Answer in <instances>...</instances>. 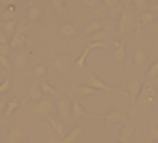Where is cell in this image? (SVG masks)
<instances>
[{
	"instance_id": "6da1fadb",
	"label": "cell",
	"mask_w": 158,
	"mask_h": 143,
	"mask_svg": "<svg viewBox=\"0 0 158 143\" xmlns=\"http://www.w3.org/2000/svg\"><path fill=\"white\" fill-rule=\"evenodd\" d=\"M131 32H140V25L136 24V17L133 12L125 10L119 17V24H118V34L119 36H128Z\"/></svg>"
},
{
	"instance_id": "7a4b0ae2",
	"label": "cell",
	"mask_w": 158,
	"mask_h": 143,
	"mask_svg": "<svg viewBox=\"0 0 158 143\" xmlns=\"http://www.w3.org/2000/svg\"><path fill=\"white\" fill-rule=\"evenodd\" d=\"M84 84L89 86V88L98 89V91H110V93H114V91H116L113 86L106 84L103 79H99V78H98L96 74H93V73H88V74L84 76Z\"/></svg>"
},
{
	"instance_id": "3957f363",
	"label": "cell",
	"mask_w": 158,
	"mask_h": 143,
	"mask_svg": "<svg viewBox=\"0 0 158 143\" xmlns=\"http://www.w3.org/2000/svg\"><path fill=\"white\" fill-rule=\"evenodd\" d=\"M54 106H56V103H54L52 98H42L35 106V115L37 116H46V118L47 116H52Z\"/></svg>"
},
{
	"instance_id": "277c9868",
	"label": "cell",
	"mask_w": 158,
	"mask_h": 143,
	"mask_svg": "<svg viewBox=\"0 0 158 143\" xmlns=\"http://www.w3.org/2000/svg\"><path fill=\"white\" fill-rule=\"evenodd\" d=\"M138 103L140 104H145V106H155L156 103V95L155 91H153V88L150 84H145L140 93V96H138Z\"/></svg>"
},
{
	"instance_id": "5b68a950",
	"label": "cell",
	"mask_w": 158,
	"mask_h": 143,
	"mask_svg": "<svg viewBox=\"0 0 158 143\" xmlns=\"http://www.w3.org/2000/svg\"><path fill=\"white\" fill-rule=\"evenodd\" d=\"M56 108H57L59 116H61L62 120L73 116V115H71V113H73V101H71L69 98H61V99L56 103Z\"/></svg>"
},
{
	"instance_id": "8992f818",
	"label": "cell",
	"mask_w": 158,
	"mask_h": 143,
	"mask_svg": "<svg viewBox=\"0 0 158 143\" xmlns=\"http://www.w3.org/2000/svg\"><path fill=\"white\" fill-rule=\"evenodd\" d=\"M27 42V36H25V31L20 27H17L15 34L12 36V40H10V49H19L22 46H25Z\"/></svg>"
},
{
	"instance_id": "52a82bcc",
	"label": "cell",
	"mask_w": 158,
	"mask_h": 143,
	"mask_svg": "<svg viewBox=\"0 0 158 143\" xmlns=\"http://www.w3.org/2000/svg\"><path fill=\"white\" fill-rule=\"evenodd\" d=\"M143 86H145V84H143L141 79H133V81L128 82V93H130V98H131L133 101L138 99V96H140Z\"/></svg>"
},
{
	"instance_id": "ba28073f",
	"label": "cell",
	"mask_w": 158,
	"mask_h": 143,
	"mask_svg": "<svg viewBox=\"0 0 158 143\" xmlns=\"http://www.w3.org/2000/svg\"><path fill=\"white\" fill-rule=\"evenodd\" d=\"M54 67H56L57 73L67 74L69 73V59H67L66 56H57V57L54 59Z\"/></svg>"
},
{
	"instance_id": "9c48e42d",
	"label": "cell",
	"mask_w": 158,
	"mask_h": 143,
	"mask_svg": "<svg viewBox=\"0 0 158 143\" xmlns=\"http://www.w3.org/2000/svg\"><path fill=\"white\" fill-rule=\"evenodd\" d=\"M25 133L22 128H12V130L9 131V135H7V143H20L24 140Z\"/></svg>"
},
{
	"instance_id": "30bf717a",
	"label": "cell",
	"mask_w": 158,
	"mask_h": 143,
	"mask_svg": "<svg viewBox=\"0 0 158 143\" xmlns=\"http://www.w3.org/2000/svg\"><path fill=\"white\" fill-rule=\"evenodd\" d=\"M103 118H104V121H106L108 125H116V123H119V121H125V115H123L121 111H118V110L110 111L108 115H104Z\"/></svg>"
},
{
	"instance_id": "8fae6325",
	"label": "cell",
	"mask_w": 158,
	"mask_h": 143,
	"mask_svg": "<svg viewBox=\"0 0 158 143\" xmlns=\"http://www.w3.org/2000/svg\"><path fill=\"white\" fill-rule=\"evenodd\" d=\"M81 137H82V128L81 126H76V128H73V130H71L66 137H64V140L61 143H77Z\"/></svg>"
},
{
	"instance_id": "7c38bea8",
	"label": "cell",
	"mask_w": 158,
	"mask_h": 143,
	"mask_svg": "<svg viewBox=\"0 0 158 143\" xmlns=\"http://www.w3.org/2000/svg\"><path fill=\"white\" fill-rule=\"evenodd\" d=\"M148 59H150V54L145 51V49H138V51L133 54V61H135V64H136V66H140V67L145 66V64L148 62Z\"/></svg>"
},
{
	"instance_id": "4fadbf2b",
	"label": "cell",
	"mask_w": 158,
	"mask_h": 143,
	"mask_svg": "<svg viewBox=\"0 0 158 143\" xmlns=\"http://www.w3.org/2000/svg\"><path fill=\"white\" fill-rule=\"evenodd\" d=\"M135 125H126L125 128L121 130V133H119V143H126V141H130L131 138H133V135H135Z\"/></svg>"
},
{
	"instance_id": "5bb4252c",
	"label": "cell",
	"mask_w": 158,
	"mask_h": 143,
	"mask_svg": "<svg viewBox=\"0 0 158 143\" xmlns=\"http://www.w3.org/2000/svg\"><path fill=\"white\" fill-rule=\"evenodd\" d=\"M113 59H114V62H118V64H123L126 61V47H125V44H123V42L116 46V51H114Z\"/></svg>"
},
{
	"instance_id": "9a60e30c",
	"label": "cell",
	"mask_w": 158,
	"mask_h": 143,
	"mask_svg": "<svg viewBox=\"0 0 158 143\" xmlns=\"http://www.w3.org/2000/svg\"><path fill=\"white\" fill-rule=\"evenodd\" d=\"M73 118H89L88 111L82 108V104L79 103V101H73Z\"/></svg>"
},
{
	"instance_id": "2e32d148",
	"label": "cell",
	"mask_w": 158,
	"mask_h": 143,
	"mask_svg": "<svg viewBox=\"0 0 158 143\" xmlns=\"http://www.w3.org/2000/svg\"><path fill=\"white\" fill-rule=\"evenodd\" d=\"M106 29V25H104V22H101V20H93V22H89L88 24V27H86V32L88 34H98V32H101V31H104Z\"/></svg>"
},
{
	"instance_id": "e0dca14e",
	"label": "cell",
	"mask_w": 158,
	"mask_h": 143,
	"mask_svg": "<svg viewBox=\"0 0 158 143\" xmlns=\"http://www.w3.org/2000/svg\"><path fill=\"white\" fill-rule=\"evenodd\" d=\"M61 34L62 37H66V39H73V37H76L77 34V27L73 24H64L61 27Z\"/></svg>"
},
{
	"instance_id": "ac0fdd59",
	"label": "cell",
	"mask_w": 158,
	"mask_h": 143,
	"mask_svg": "<svg viewBox=\"0 0 158 143\" xmlns=\"http://www.w3.org/2000/svg\"><path fill=\"white\" fill-rule=\"evenodd\" d=\"M47 121H49V125L54 128L56 133H57L59 137H62V135H64V125H62V121H59L57 118H54V116H47Z\"/></svg>"
},
{
	"instance_id": "d6986e66",
	"label": "cell",
	"mask_w": 158,
	"mask_h": 143,
	"mask_svg": "<svg viewBox=\"0 0 158 143\" xmlns=\"http://www.w3.org/2000/svg\"><path fill=\"white\" fill-rule=\"evenodd\" d=\"M42 95H44L42 89H40L37 84H32L31 88H29V98H31V99H34V101H37V103L42 99Z\"/></svg>"
},
{
	"instance_id": "ffe728a7",
	"label": "cell",
	"mask_w": 158,
	"mask_h": 143,
	"mask_svg": "<svg viewBox=\"0 0 158 143\" xmlns=\"http://www.w3.org/2000/svg\"><path fill=\"white\" fill-rule=\"evenodd\" d=\"M98 89H94V88H89V86H79V88H76V95L77 96H94V95H98Z\"/></svg>"
},
{
	"instance_id": "44dd1931",
	"label": "cell",
	"mask_w": 158,
	"mask_h": 143,
	"mask_svg": "<svg viewBox=\"0 0 158 143\" xmlns=\"http://www.w3.org/2000/svg\"><path fill=\"white\" fill-rule=\"evenodd\" d=\"M27 61H29V54H25V52H22V54H17L15 56V69H24L25 66H27Z\"/></svg>"
},
{
	"instance_id": "7402d4cb",
	"label": "cell",
	"mask_w": 158,
	"mask_h": 143,
	"mask_svg": "<svg viewBox=\"0 0 158 143\" xmlns=\"http://www.w3.org/2000/svg\"><path fill=\"white\" fill-rule=\"evenodd\" d=\"M19 106H20V101H19V99L9 101V103H7V110H5V113H3V116H5V118L12 116V113H15L19 110Z\"/></svg>"
},
{
	"instance_id": "603a6c76",
	"label": "cell",
	"mask_w": 158,
	"mask_h": 143,
	"mask_svg": "<svg viewBox=\"0 0 158 143\" xmlns=\"http://www.w3.org/2000/svg\"><path fill=\"white\" fill-rule=\"evenodd\" d=\"M40 19V9L37 5H31L29 7V20L32 22V24H37Z\"/></svg>"
},
{
	"instance_id": "cb8c5ba5",
	"label": "cell",
	"mask_w": 158,
	"mask_h": 143,
	"mask_svg": "<svg viewBox=\"0 0 158 143\" xmlns=\"http://www.w3.org/2000/svg\"><path fill=\"white\" fill-rule=\"evenodd\" d=\"M40 89H42V93H46V95H51V96H56V95H59V89L57 88H54V86H51L46 79H42V84H40Z\"/></svg>"
},
{
	"instance_id": "d4e9b609",
	"label": "cell",
	"mask_w": 158,
	"mask_h": 143,
	"mask_svg": "<svg viewBox=\"0 0 158 143\" xmlns=\"http://www.w3.org/2000/svg\"><path fill=\"white\" fill-rule=\"evenodd\" d=\"M3 32L7 34V36H14L17 31V20H7V22H3V29H2Z\"/></svg>"
},
{
	"instance_id": "484cf974",
	"label": "cell",
	"mask_w": 158,
	"mask_h": 143,
	"mask_svg": "<svg viewBox=\"0 0 158 143\" xmlns=\"http://www.w3.org/2000/svg\"><path fill=\"white\" fill-rule=\"evenodd\" d=\"M15 15H17L15 5H9V7L5 9V12L2 14V19H3V22H7V20H15Z\"/></svg>"
},
{
	"instance_id": "4316f807",
	"label": "cell",
	"mask_w": 158,
	"mask_h": 143,
	"mask_svg": "<svg viewBox=\"0 0 158 143\" xmlns=\"http://www.w3.org/2000/svg\"><path fill=\"white\" fill-rule=\"evenodd\" d=\"M155 19H156V14H155V12H148V10H146V12H141V14H140V22H141L143 25L152 24Z\"/></svg>"
},
{
	"instance_id": "83f0119b",
	"label": "cell",
	"mask_w": 158,
	"mask_h": 143,
	"mask_svg": "<svg viewBox=\"0 0 158 143\" xmlns=\"http://www.w3.org/2000/svg\"><path fill=\"white\" fill-rule=\"evenodd\" d=\"M89 52H91V51H89V49L86 47V51L82 52V56H81V57H79L77 61H76V67H77V69H84V66H86V59H88Z\"/></svg>"
},
{
	"instance_id": "f1b7e54d",
	"label": "cell",
	"mask_w": 158,
	"mask_h": 143,
	"mask_svg": "<svg viewBox=\"0 0 158 143\" xmlns=\"http://www.w3.org/2000/svg\"><path fill=\"white\" fill-rule=\"evenodd\" d=\"M52 7H54L57 12H66L67 5H66V0H52Z\"/></svg>"
},
{
	"instance_id": "f546056e",
	"label": "cell",
	"mask_w": 158,
	"mask_h": 143,
	"mask_svg": "<svg viewBox=\"0 0 158 143\" xmlns=\"http://www.w3.org/2000/svg\"><path fill=\"white\" fill-rule=\"evenodd\" d=\"M46 73H47V67L44 66V64H35V67H34V74H35V76L44 78Z\"/></svg>"
},
{
	"instance_id": "4dcf8cb0",
	"label": "cell",
	"mask_w": 158,
	"mask_h": 143,
	"mask_svg": "<svg viewBox=\"0 0 158 143\" xmlns=\"http://www.w3.org/2000/svg\"><path fill=\"white\" fill-rule=\"evenodd\" d=\"M133 3H135V7H136V9L140 10V14H141V12H146V7H148V0H133Z\"/></svg>"
},
{
	"instance_id": "1f68e13d",
	"label": "cell",
	"mask_w": 158,
	"mask_h": 143,
	"mask_svg": "<svg viewBox=\"0 0 158 143\" xmlns=\"http://www.w3.org/2000/svg\"><path fill=\"white\" fill-rule=\"evenodd\" d=\"M148 141H158V126H155V125H153L152 128H150Z\"/></svg>"
},
{
	"instance_id": "d6a6232c",
	"label": "cell",
	"mask_w": 158,
	"mask_h": 143,
	"mask_svg": "<svg viewBox=\"0 0 158 143\" xmlns=\"http://www.w3.org/2000/svg\"><path fill=\"white\" fill-rule=\"evenodd\" d=\"M148 78H150V79H156V78H158V61L153 64L152 67H150V71H148Z\"/></svg>"
},
{
	"instance_id": "836d02e7",
	"label": "cell",
	"mask_w": 158,
	"mask_h": 143,
	"mask_svg": "<svg viewBox=\"0 0 158 143\" xmlns=\"http://www.w3.org/2000/svg\"><path fill=\"white\" fill-rule=\"evenodd\" d=\"M10 82H12V78H7V79L0 84V95H3V93L9 91V89H10Z\"/></svg>"
},
{
	"instance_id": "e575fe53",
	"label": "cell",
	"mask_w": 158,
	"mask_h": 143,
	"mask_svg": "<svg viewBox=\"0 0 158 143\" xmlns=\"http://www.w3.org/2000/svg\"><path fill=\"white\" fill-rule=\"evenodd\" d=\"M104 37H106V31H101L93 36V42H104Z\"/></svg>"
},
{
	"instance_id": "d590c367",
	"label": "cell",
	"mask_w": 158,
	"mask_h": 143,
	"mask_svg": "<svg viewBox=\"0 0 158 143\" xmlns=\"http://www.w3.org/2000/svg\"><path fill=\"white\" fill-rule=\"evenodd\" d=\"M10 52H12V49H10L9 44H0V56H9Z\"/></svg>"
},
{
	"instance_id": "8d00e7d4",
	"label": "cell",
	"mask_w": 158,
	"mask_h": 143,
	"mask_svg": "<svg viewBox=\"0 0 158 143\" xmlns=\"http://www.w3.org/2000/svg\"><path fill=\"white\" fill-rule=\"evenodd\" d=\"M0 44H9L10 46V36H7L3 31H0Z\"/></svg>"
},
{
	"instance_id": "74e56055",
	"label": "cell",
	"mask_w": 158,
	"mask_h": 143,
	"mask_svg": "<svg viewBox=\"0 0 158 143\" xmlns=\"http://www.w3.org/2000/svg\"><path fill=\"white\" fill-rule=\"evenodd\" d=\"M0 64H2V67H5V69H12V66H10V62H9V57H5V56H0Z\"/></svg>"
},
{
	"instance_id": "f35d334b",
	"label": "cell",
	"mask_w": 158,
	"mask_h": 143,
	"mask_svg": "<svg viewBox=\"0 0 158 143\" xmlns=\"http://www.w3.org/2000/svg\"><path fill=\"white\" fill-rule=\"evenodd\" d=\"M101 47H104V42H91V44H88L89 51H93V49H101Z\"/></svg>"
},
{
	"instance_id": "ab89813d",
	"label": "cell",
	"mask_w": 158,
	"mask_h": 143,
	"mask_svg": "<svg viewBox=\"0 0 158 143\" xmlns=\"http://www.w3.org/2000/svg\"><path fill=\"white\" fill-rule=\"evenodd\" d=\"M82 2H84L88 7H99L101 0H82Z\"/></svg>"
},
{
	"instance_id": "60d3db41",
	"label": "cell",
	"mask_w": 158,
	"mask_h": 143,
	"mask_svg": "<svg viewBox=\"0 0 158 143\" xmlns=\"http://www.w3.org/2000/svg\"><path fill=\"white\" fill-rule=\"evenodd\" d=\"M104 2V5L106 7H114V5H118L119 3V0H103Z\"/></svg>"
},
{
	"instance_id": "b9f144b4",
	"label": "cell",
	"mask_w": 158,
	"mask_h": 143,
	"mask_svg": "<svg viewBox=\"0 0 158 143\" xmlns=\"http://www.w3.org/2000/svg\"><path fill=\"white\" fill-rule=\"evenodd\" d=\"M7 110V101H0V115H3Z\"/></svg>"
},
{
	"instance_id": "7bdbcfd3",
	"label": "cell",
	"mask_w": 158,
	"mask_h": 143,
	"mask_svg": "<svg viewBox=\"0 0 158 143\" xmlns=\"http://www.w3.org/2000/svg\"><path fill=\"white\" fill-rule=\"evenodd\" d=\"M15 2H17V0H0V3H3V5H7V7H9V5H14Z\"/></svg>"
},
{
	"instance_id": "ee69618b",
	"label": "cell",
	"mask_w": 158,
	"mask_h": 143,
	"mask_svg": "<svg viewBox=\"0 0 158 143\" xmlns=\"http://www.w3.org/2000/svg\"><path fill=\"white\" fill-rule=\"evenodd\" d=\"M148 2H152L153 5H156V3H158V0H148Z\"/></svg>"
},
{
	"instance_id": "f6af8a7d",
	"label": "cell",
	"mask_w": 158,
	"mask_h": 143,
	"mask_svg": "<svg viewBox=\"0 0 158 143\" xmlns=\"http://www.w3.org/2000/svg\"><path fill=\"white\" fill-rule=\"evenodd\" d=\"M31 143H35V141H31Z\"/></svg>"
}]
</instances>
